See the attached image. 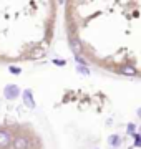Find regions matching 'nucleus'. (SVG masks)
Masks as SVG:
<instances>
[{
    "mask_svg": "<svg viewBox=\"0 0 141 149\" xmlns=\"http://www.w3.org/2000/svg\"><path fill=\"white\" fill-rule=\"evenodd\" d=\"M8 70H10L12 73H17V74H18V73H22V70L18 68V66H8Z\"/></svg>",
    "mask_w": 141,
    "mask_h": 149,
    "instance_id": "4468645a",
    "label": "nucleus"
},
{
    "mask_svg": "<svg viewBox=\"0 0 141 149\" xmlns=\"http://www.w3.org/2000/svg\"><path fill=\"white\" fill-rule=\"evenodd\" d=\"M119 73L126 74V76H133V74H136V70L131 65H123V66H119Z\"/></svg>",
    "mask_w": 141,
    "mask_h": 149,
    "instance_id": "39448f33",
    "label": "nucleus"
},
{
    "mask_svg": "<svg viewBox=\"0 0 141 149\" xmlns=\"http://www.w3.org/2000/svg\"><path fill=\"white\" fill-rule=\"evenodd\" d=\"M45 55V50H42V48H33V52L30 53V58L37 60V58H42Z\"/></svg>",
    "mask_w": 141,
    "mask_h": 149,
    "instance_id": "6e6552de",
    "label": "nucleus"
},
{
    "mask_svg": "<svg viewBox=\"0 0 141 149\" xmlns=\"http://www.w3.org/2000/svg\"><path fill=\"white\" fill-rule=\"evenodd\" d=\"M136 131V126L133 124V123H128V126H126V133L128 134H135Z\"/></svg>",
    "mask_w": 141,
    "mask_h": 149,
    "instance_id": "9d476101",
    "label": "nucleus"
},
{
    "mask_svg": "<svg viewBox=\"0 0 141 149\" xmlns=\"http://www.w3.org/2000/svg\"><path fill=\"white\" fill-rule=\"evenodd\" d=\"M135 146H138V148H140L141 146V134H135Z\"/></svg>",
    "mask_w": 141,
    "mask_h": 149,
    "instance_id": "ddd939ff",
    "label": "nucleus"
},
{
    "mask_svg": "<svg viewBox=\"0 0 141 149\" xmlns=\"http://www.w3.org/2000/svg\"><path fill=\"white\" fill-rule=\"evenodd\" d=\"M70 47H71V50L75 52V55H78V53H80V50H82V43H80V40H78V38L71 37L70 38Z\"/></svg>",
    "mask_w": 141,
    "mask_h": 149,
    "instance_id": "423d86ee",
    "label": "nucleus"
},
{
    "mask_svg": "<svg viewBox=\"0 0 141 149\" xmlns=\"http://www.w3.org/2000/svg\"><path fill=\"white\" fill-rule=\"evenodd\" d=\"M12 144L15 149H27L28 148V139L23 138V136H17V138L12 139Z\"/></svg>",
    "mask_w": 141,
    "mask_h": 149,
    "instance_id": "7ed1b4c3",
    "label": "nucleus"
},
{
    "mask_svg": "<svg viewBox=\"0 0 141 149\" xmlns=\"http://www.w3.org/2000/svg\"><path fill=\"white\" fill-rule=\"evenodd\" d=\"M130 149H133V148H130Z\"/></svg>",
    "mask_w": 141,
    "mask_h": 149,
    "instance_id": "2eb2a0df",
    "label": "nucleus"
},
{
    "mask_svg": "<svg viewBox=\"0 0 141 149\" xmlns=\"http://www.w3.org/2000/svg\"><path fill=\"white\" fill-rule=\"evenodd\" d=\"M12 144V136L8 131H5V129H0V148L2 149H5L8 148Z\"/></svg>",
    "mask_w": 141,
    "mask_h": 149,
    "instance_id": "f03ea898",
    "label": "nucleus"
},
{
    "mask_svg": "<svg viewBox=\"0 0 141 149\" xmlns=\"http://www.w3.org/2000/svg\"><path fill=\"white\" fill-rule=\"evenodd\" d=\"M75 60L78 61V65H82V66H83V65H87V60H85V58H82L80 55H76V56H75Z\"/></svg>",
    "mask_w": 141,
    "mask_h": 149,
    "instance_id": "f8f14e48",
    "label": "nucleus"
},
{
    "mask_svg": "<svg viewBox=\"0 0 141 149\" xmlns=\"http://www.w3.org/2000/svg\"><path fill=\"white\" fill-rule=\"evenodd\" d=\"M3 95H5L7 100H15L17 96L20 95V88H18L17 85H7Z\"/></svg>",
    "mask_w": 141,
    "mask_h": 149,
    "instance_id": "f257e3e1",
    "label": "nucleus"
},
{
    "mask_svg": "<svg viewBox=\"0 0 141 149\" xmlns=\"http://www.w3.org/2000/svg\"><path fill=\"white\" fill-rule=\"evenodd\" d=\"M108 144L111 146V148H118L119 144H121V139H119L118 134H111L108 138Z\"/></svg>",
    "mask_w": 141,
    "mask_h": 149,
    "instance_id": "0eeeda50",
    "label": "nucleus"
},
{
    "mask_svg": "<svg viewBox=\"0 0 141 149\" xmlns=\"http://www.w3.org/2000/svg\"><path fill=\"white\" fill-rule=\"evenodd\" d=\"M53 65H57V66H65L66 61H65V60H60V58H55L53 60Z\"/></svg>",
    "mask_w": 141,
    "mask_h": 149,
    "instance_id": "9b49d317",
    "label": "nucleus"
},
{
    "mask_svg": "<svg viewBox=\"0 0 141 149\" xmlns=\"http://www.w3.org/2000/svg\"><path fill=\"white\" fill-rule=\"evenodd\" d=\"M23 101H25V106L27 108H35V101H33V96L30 90L23 91Z\"/></svg>",
    "mask_w": 141,
    "mask_h": 149,
    "instance_id": "20e7f679",
    "label": "nucleus"
},
{
    "mask_svg": "<svg viewBox=\"0 0 141 149\" xmlns=\"http://www.w3.org/2000/svg\"><path fill=\"white\" fill-rule=\"evenodd\" d=\"M76 71H78V73H82V74H85V76L90 74V70H88L87 66H82V65H78V66H76Z\"/></svg>",
    "mask_w": 141,
    "mask_h": 149,
    "instance_id": "1a4fd4ad",
    "label": "nucleus"
}]
</instances>
